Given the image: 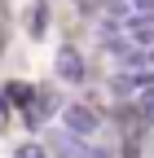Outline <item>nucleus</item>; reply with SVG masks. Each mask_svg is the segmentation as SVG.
<instances>
[{"mask_svg":"<svg viewBox=\"0 0 154 158\" xmlns=\"http://www.w3.org/2000/svg\"><path fill=\"white\" fill-rule=\"evenodd\" d=\"M0 123H9V101L0 97Z\"/></svg>","mask_w":154,"mask_h":158,"instance_id":"obj_7","label":"nucleus"},{"mask_svg":"<svg viewBox=\"0 0 154 158\" xmlns=\"http://www.w3.org/2000/svg\"><path fill=\"white\" fill-rule=\"evenodd\" d=\"M13 158H44V149H40V145H18Z\"/></svg>","mask_w":154,"mask_h":158,"instance_id":"obj_6","label":"nucleus"},{"mask_svg":"<svg viewBox=\"0 0 154 158\" xmlns=\"http://www.w3.org/2000/svg\"><path fill=\"white\" fill-rule=\"evenodd\" d=\"M145 118H150V123H154V101H145Z\"/></svg>","mask_w":154,"mask_h":158,"instance_id":"obj_8","label":"nucleus"},{"mask_svg":"<svg viewBox=\"0 0 154 158\" xmlns=\"http://www.w3.org/2000/svg\"><path fill=\"white\" fill-rule=\"evenodd\" d=\"M57 75H62L66 84H84V62H79L75 48H62V53H57Z\"/></svg>","mask_w":154,"mask_h":158,"instance_id":"obj_3","label":"nucleus"},{"mask_svg":"<svg viewBox=\"0 0 154 158\" xmlns=\"http://www.w3.org/2000/svg\"><path fill=\"white\" fill-rule=\"evenodd\" d=\"M150 84V70H137V75H119V79H114V92H119V97H128V92H141Z\"/></svg>","mask_w":154,"mask_h":158,"instance_id":"obj_5","label":"nucleus"},{"mask_svg":"<svg viewBox=\"0 0 154 158\" xmlns=\"http://www.w3.org/2000/svg\"><path fill=\"white\" fill-rule=\"evenodd\" d=\"M44 27H49V5H44V0H35L31 13H27V31L40 40V35H44Z\"/></svg>","mask_w":154,"mask_h":158,"instance_id":"obj_4","label":"nucleus"},{"mask_svg":"<svg viewBox=\"0 0 154 158\" xmlns=\"http://www.w3.org/2000/svg\"><path fill=\"white\" fill-rule=\"evenodd\" d=\"M49 145H53V154H57V158H114L110 149H101V145H88L84 136H71L66 127H57V132L49 136Z\"/></svg>","mask_w":154,"mask_h":158,"instance_id":"obj_1","label":"nucleus"},{"mask_svg":"<svg viewBox=\"0 0 154 158\" xmlns=\"http://www.w3.org/2000/svg\"><path fill=\"white\" fill-rule=\"evenodd\" d=\"M97 123H101L97 110H88V106H71V110H66V118H62V127H66L71 136H84V141L97 132Z\"/></svg>","mask_w":154,"mask_h":158,"instance_id":"obj_2","label":"nucleus"}]
</instances>
